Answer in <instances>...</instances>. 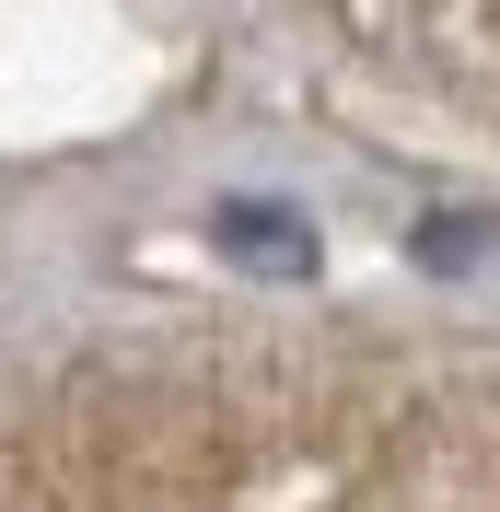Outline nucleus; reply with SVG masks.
Returning <instances> with one entry per match:
<instances>
[{
    "label": "nucleus",
    "mask_w": 500,
    "mask_h": 512,
    "mask_svg": "<svg viewBox=\"0 0 500 512\" xmlns=\"http://www.w3.org/2000/svg\"><path fill=\"white\" fill-rule=\"evenodd\" d=\"M221 245L245 256V268H280V280H303V268H314L303 222H280V210H221Z\"/></svg>",
    "instance_id": "1"
},
{
    "label": "nucleus",
    "mask_w": 500,
    "mask_h": 512,
    "mask_svg": "<svg viewBox=\"0 0 500 512\" xmlns=\"http://www.w3.org/2000/svg\"><path fill=\"white\" fill-rule=\"evenodd\" d=\"M489 245H500V222H442V233H419L431 268H466V256H489Z\"/></svg>",
    "instance_id": "2"
}]
</instances>
